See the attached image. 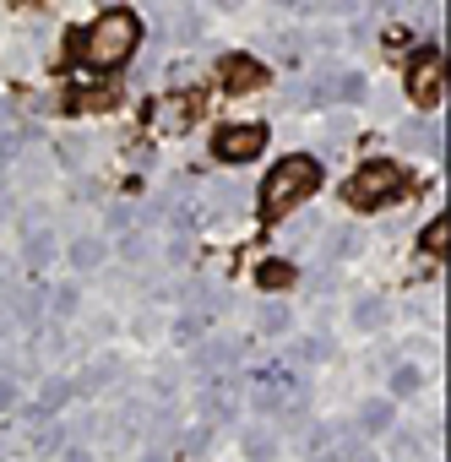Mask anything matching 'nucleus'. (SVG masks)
Listing matches in <instances>:
<instances>
[{"mask_svg": "<svg viewBox=\"0 0 451 462\" xmlns=\"http://www.w3.org/2000/svg\"><path fill=\"white\" fill-rule=\"evenodd\" d=\"M136 39H142V23L131 17V12H104L77 44V55L82 60H93V66H125L131 60V50H136Z\"/></svg>", "mask_w": 451, "mask_h": 462, "instance_id": "obj_1", "label": "nucleus"}, {"mask_svg": "<svg viewBox=\"0 0 451 462\" xmlns=\"http://www.w3.org/2000/svg\"><path fill=\"white\" fill-rule=\"evenodd\" d=\"M316 185H321L316 158H283V163L267 174V185H262V212H267L272 223H283V212H294Z\"/></svg>", "mask_w": 451, "mask_h": 462, "instance_id": "obj_2", "label": "nucleus"}, {"mask_svg": "<svg viewBox=\"0 0 451 462\" xmlns=\"http://www.w3.org/2000/svg\"><path fill=\"white\" fill-rule=\"evenodd\" d=\"M402 185H408V174H402L397 163L375 158V163H359V169H354V180H348V201H354V207H381V201L402 196Z\"/></svg>", "mask_w": 451, "mask_h": 462, "instance_id": "obj_3", "label": "nucleus"}, {"mask_svg": "<svg viewBox=\"0 0 451 462\" xmlns=\"http://www.w3.org/2000/svg\"><path fill=\"white\" fill-rule=\"evenodd\" d=\"M440 88H446V60H440L435 50L413 55V66H408V93H413V104H440Z\"/></svg>", "mask_w": 451, "mask_h": 462, "instance_id": "obj_4", "label": "nucleus"}, {"mask_svg": "<svg viewBox=\"0 0 451 462\" xmlns=\"http://www.w3.org/2000/svg\"><path fill=\"white\" fill-rule=\"evenodd\" d=\"M267 147V131L262 125H223L217 131V158H229V163H245Z\"/></svg>", "mask_w": 451, "mask_h": 462, "instance_id": "obj_5", "label": "nucleus"}, {"mask_svg": "<svg viewBox=\"0 0 451 462\" xmlns=\"http://www.w3.org/2000/svg\"><path fill=\"white\" fill-rule=\"evenodd\" d=\"M190 115H196V98L174 93V98H163V104L152 109V125H158V131H169V136H179V131L190 125Z\"/></svg>", "mask_w": 451, "mask_h": 462, "instance_id": "obj_6", "label": "nucleus"}, {"mask_svg": "<svg viewBox=\"0 0 451 462\" xmlns=\"http://www.w3.org/2000/svg\"><path fill=\"white\" fill-rule=\"evenodd\" d=\"M223 88H229V93H256V88H262V66L245 60V55L223 60Z\"/></svg>", "mask_w": 451, "mask_h": 462, "instance_id": "obj_7", "label": "nucleus"}, {"mask_svg": "<svg viewBox=\"0 0 451 462\" xmlns=\"http://www.w3.org/2000/svg\"><path fill=\"white\" fill-rule=\"evenodd\" d=\"M98 262H104V240L82 235V240L71 245V267H82V273H87V267H98Z\"/></svg>", "mask_w": 451, "mask_h": 462, "instance_id": "obj_8", "label": "nucleus"}, {"mask_svg": "<svg viewBox=\"0 0 451 462\" xmlns=\"http://www.w3.org/2000/svg\"><path fill=\"white\" fill-rule=\"evenodd\" d=\"M115 104H120L115 88H93V93H77L71 98V109H115Z\"/></svg>", "mask_w": 451, "mask_h": 462, "instance_id": "obj_9", "label": "nucleus"}, {"mask_svg": "<svg viewBox=\"0 0 451 462\" xmlns=\"http://www.w3.org/2000/svg\"><path fill=\"white\" fill-rule=\"evenodd\" d=\"M446 245H451V223L435 217V223L424 228V251H429V256H446Z\"/></svg>", "mask_w": 451, "mask_h": 462, "instance_id": "obj_10", "label": "nucleus"}, {"mask_svg": "<svg viewBox=\"0 0 451 462\" xmlns=\"http://www.w3.org/2000/svg\"><path fill=\"white\" fill-rule=\"evenodd\" d=\"M262 289H283V283H294V267L289 262H262Z\"/></svg>", "mask_w": 451, "mask_h": 462, "instance_id": "obj_11", "label": "nucleus"}, {"mask_svg": "<svg viewBox=\"0 0 451 462\" xmlns=\"http://www.w3.org/2000/svg\"><path fill=\"white\" fill-rule=\"evenodd\" d=\"M245 457H251V462H272V435H267V430H251V435H245Z\"/></svg>", "mask_w": 451, "mask_h": 462, "instance_id": "obj_12", "label": "nucleus"}, {"mask_svg": "<svg viewBox=\"0 0 451 462\" xmlns=\"http://www.w3.org/2000/svg\"><path fill=\"white\" fill-rule=\"evenodd\" d=\"M402 142H408V147H429V152L440 147V142H435V125H402Z\"/></svg>", "mask_w": 451, "mask_h": 462, "instance_id": "obj_13", "label": "nucleus"}, {"mask_svg": "<svg viewBox=\"0 0 451 462\" xmlns=\"http://www.w3.org/2000/svg\"><path fill=\"white\" fill-rule=\"evenodd\" d=\"M359 424H364V430H386V424H391V402H370V408L359 413Z\"/></svg>", "mask_w": 451, "mask_h": 462, "instance_id": "obj_14", "label": "nucleus"}, {"mask_svg": "<svg viewBox=\"0 0 451 462\" xmlns=\"http://www.w3.org/2000/svg\"><path fill=\"white\" fill-rule=\"evenodd\" d=\"M50 256H55V240H50V235H33V240H28V262H33V267H44Z\"/></svg>", "mask_w": 451, "mask_h": 462, "instance_id": "obj_15", "label": "nucleus"}, {"mask_svg": "<svg viewBox=\"0 0 451 462\" xmlns=\"http://www.w3.org/2000/svg\"><path fill=\"white\" fill-rule=\"evenodd\" d=\"M381 316H386V310H381L375 300H364V305L354 310V321H359V327H381Z\"/></svg>", "mask_w": 451, "mask_h": 462, "instance_id": "obj_16", "label": "nucleus"}, {"mask_svg": "<svg viewBox=\"0 0 451 462\" xmlns=\"http://www.w3.org/2000/svg\"><path fill=\"white\" fill-rule=\"evenodd\" d=\"M391 386H397V397H402V392H413V386H419V370H408V365H402V370L391 375Z\"/></svg>", "mask_w": 451, "mask_h": 462, "instance_id": "obj_17", "label": "nucleus"}, {"mask_svg": "<svg viewBox=\"0 0 451 462\" xmlns=\"http://www.w3.org/2000/svg\"><path fill=\"white\" fill-rule=\"evenodd\" d=\"M262 327H267V332H283V327H289V310H267Z\"/></svg>", "mask_w": 451, "mask_h": 462, "instance_id": "obj_18", "label": "nucleus"}]
</instances>
